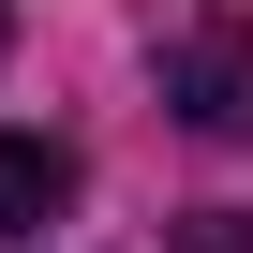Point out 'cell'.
<instances>
[{
	"label": "cell",
	"instance_id": "obj_2",
	"mask_svg": "<svg viewBox=\"0 0 253 253\" xmlns=\"http://www.w3.org/2000/svg\"><path fill=\"white\" fill-rule=\"evenodd\" d=\"M60 209H75V149L60 134H0V238H30Z\"/></svg>",
	"mask_w": 253,
	"mask_h": 253
},
{
	"label": "cell",
	"instance_id": "obj_1",
	"mask_svg": "<svg viewBox=\"0 0 253 253\" xmlns=\"http://www.w3.org/2000/svg\"><path fill=\"white\" fill-rule=\"evenodd\" d=\"M164 104L194 119L209 149H238V134H253V30H179V60H164Z\"/></svg>",
	"mask_w": 253,
	"mask_h": 253
},
{
	"label": "cell",
	"instance_id": "obj_3",
	"mask_svg": "<svg viewBox=\"0 0 253 253\" xmlns=\"http://www.w3.org/2000/svg\"><path fill=\"white\" fill-rule=\"evenodd\" d=\"M179 253H253V209H194V223H179Z\"/></svg>",
	"mask_w": 253,
	"mask_h": 253
},
{
	"label": "cell",
	"instance_id": "obj_4",
	"mask_svg": "<svg viewBox=\"0 0 253 253\" xmlns=\"http://www.w3.org/2000/svg\"><path fill=\"white\" fill-rule=\"evenodd\" d=\"M0 60H15V0H0Z\"/></svg>",
	"mask_w": 253,
	"mask_h": 253
}]
</instances>
